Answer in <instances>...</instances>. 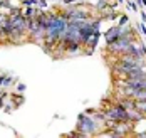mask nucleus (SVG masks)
Instances as JSON below:
<instances>
[{
  "mask_svg": "<svg viewBox=\"0 0 146 138\" xmlns=\"http://www.w3.org/2000/svg\"><path fill=\"white\" fill-rule=\"evenodd\" d=\"M12 83H15L14 77H10V76H0V86H9V84H12Z\"/></svg>",
  "mask_w": 146,
  "mask_h": 138,
  "instance_id": "obj_5",
  "label": "nucleus"
},
{
  "mask_svg": "<svg viewBox=\"0 0 146 138\" xmlns=\"http://www.w3.org/2000/svg\"><path fill=\"white\" fill-rule=\"evenodd\" d=\"M139 31L143 32V34H146V27H145V24H139Z\"/></svg>",
  "mask_w": 146,
  "mask_h": 138,
  "instance_id": "obj_10",
  "label": "nucleus"
},
{
  "mask_svg": "<svg viewBox=\"0 0 146 138\" xmlns=\"http://www.w3.org/2000/svg\"><path fill=\"white\" fill-rule=\"evenodd\" d=\"M22 103H24V98H22V96H17V98H15V106H17V105H22Z\"/></svg>",
  "mask_w": 146,
  "mask_h": 138,
  "instance_id": "obj_8",
  "label": "nucleus"
},
{
  "mask_svg": "<svg viewBox=\"0 0 146 138\" xmlns=\"http://www.w3.org/2000/svg\"><path fill=\"white\" fill-rule=\"evenodd\" d=\"M128 22H129V19H128V15H123L121 19H119V24H117V25H126Z\"/></svg>",
  "mask_w": 146,
  "mask_h": 138,
  "instance_id": "obj_7",
  "label": "nucleus"
},
{
  "mask_svg": "<svg viewBox=\"0 0 146 138\" xmlns=\"http://www.w3.org/2000/svg\"><path fill=\"white\" fill-rule=\"evenodd\" d=\"M104 37H106V44H111V42L117 41L121 37V27L119 25H114V27L108 29V32L104 34Z\"/></svg>",
  "mask_w": 146,
  "mask_h": 138,
  "instance_id": "obj_3",
  "label": "nucleus"
},
{
  "mask_svg": "<svg viewBox=\"0 0 146 138\" xmlns=\"http://www.w3.org/2000/svg\"><path fill=\"white\" fill-rule=\"evenodd\" d=\"M98 121L101 120H94V118H89L88 113H82L79 115V137H88V135H96L101 128L98 126Z\"/></svg>",
  "mask_w": 146,
  "mask_h": 138,
  "instance_id": "obj_1",
  "label": "nucleus"
},
{
  "mask_svg": "<svg viewBox=\"0 0 146 138\" xmlns=\"http://www.w3.org/2000/svg\"><path fill=\"white\" fill-rule=\"evenodd\" d=\"M129 5H131V9H133V10H134V12H136V10H138V5H136V3H134V2H131V3H129Z\"/></svg>",
  "mask_w": 146,
  "mask_h": 138,
  "instance_id": "obj_12",
  "label": "nucleus"
},
{
  "mask_svg": "<svg viewBox=\"0 0 146 138\" xmlns=\"http://www.w3.org/2000/svg\"><path fill=\"white\" fill-rule=\"evenodd\" d=\"M141 19H143V22H146V14L145 12H141Z\"/></svg>",
  "mask_w": 146,
  "mask_h": 138,
  "instance_id": "obj_14",
  "label": "nucleus"
},
{
  "mask_svg": "<svg viewBox=\"0 0 146 138\" xmlns=\"http://www.w3.org/2000/svg\"><path fill=\"white\" fill-rule=\"evenodd\" d=\"M104 116H106V120H109V121H129V120H128V111L121 106V105L111 106L108 111H104Z\"/></svg>",
  "mask_w": 146,
  "mask_h": 138,
  "instance_id": "obj_2",
  "label": "nucleus"
},
{
  "mask_svg": "<svg viewBox=\"0 0 146 138\" xmlns=\"http://www.w3.org/2000/svg\"><path fill=\"white\" fill-rule=\"evenodd\" d=\"M74 2H77V0H62V3H66V5H69V3H74Z\"/></svg>",
  "mask_w": 146,
  "mask_h": 138,
  "instance_id": "obj_11",
  "label": "nucleus"
},
{
  "mask_svg": "<svg viewBox=\"0 0 146 138\" xmlns=\"http://www.w3.org/2000/svg\"><path fill=\"white\" fill-rule=\"evenodd\" d=\"M128 111V120L131 123L134 121H141V120H145L146 118V115L145 113H141L139 109H136V108H131V109H126Z\"/></svg>",
  "mask_w": 146,
  "mask_h": 138,
  "instance_id": "obj_4",
  "label": "nucleus"
},
{
  "mask_svg": "<svg viewBox=\"0 0 146 138\" xmlns=\"http://www.w3.org/2000/svg\"><path fill=\"white\" fill-rule=\"evenodd\" d=\"M17 91L24 93V91H25V86H24V84H17Z\"/></svg>",
  "mask_w": 146,
  "mask_h": 138,
  "instance_id": "obj_9",
  "label": "nucleus"
},
{
  "mask_svg": "<svg viewBox=\"0 0 146 138\" xmlns=\"http://www.w3.org/2000/svg\"><path fill=\"white\" fill-rule=\"evenodd\" d=\"M138 3H141L143 7H146V0H138Z\"/></svg>",
  "mask_w": 146,
  "mask_h": 138,
  "instance_id": "obj_13",
  "label": "nucleus"
},
{
  "mask_svg": "<svg viewBox=\"0 0 146 138\" xmlns=\"http://www.w3.org/2000/svg\"><path fill=\"white\" fill-rule=\"evenodd\" d=\"M136 109H139L141 113L146 115V101L145 99H136Z\"/></svg>",
  "mask_w": 146,
  "mask_h": 138,
  "instance_id": "obj_6",
  "label": "nucleus"
}]
</instances>
